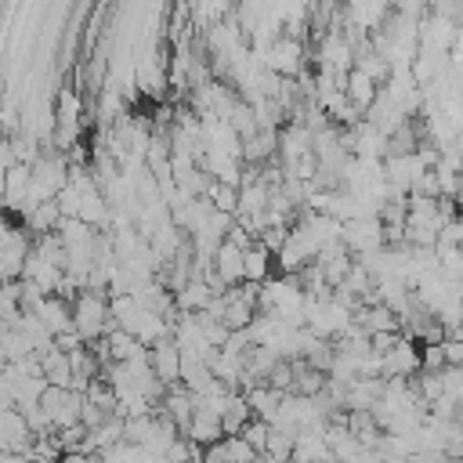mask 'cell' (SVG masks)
<instances>
[{
  "label": "cell",
  "instance_id": "6da1fadb",
  "mask_svg": "<svg viewBox=\"0 0 463 463\" xmlns=\"http://www.w3.org/2000/svg\"><path fill=\"white\" fill-rule=\"evenodd\" d=\"M213 268H217V282H224V286L242 282V246L232 239H221L213 246Z\"/></svg>",
  "mask_w": 463,
  "mask_h": 463
}]
</instances>
